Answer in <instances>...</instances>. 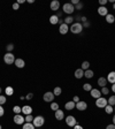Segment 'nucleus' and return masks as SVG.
Wrapping results in <instances>:
<instances>
[{
  "label": "nucleus",
  "instance_id": "72a5a7b5",
  "mask_svg": "<svg viewBox=\"0 0 115 129\" xmlns=\"http://www.w3.org/2000/svg\"><path fill=\"white\" fill-rule=\"evenodd\" d=\"M51 110L52 111H57L59 110V104L57 103H55V102H53V103H51Z\"/></svg>",
  "mask_w": 115,
  "mask_h": 129
},
{
  "label": "nucleus",
  "instance_id": "c03bdc74",
  "mask_svg": "<svg viewBox=\"0 0 115 129\" xmlns=\"http://www.w3.org/2000/svg\"><path fill=\"white\" fill-rule=\"evenodd\" d=\"M73 102H75V103H78V102H80V97H78V96H75L74 98H73Z\"/></svg>",
  "mask_w": 115,
  "mask_h": 129
},
{
  "label": "nucleus",
  "instance_id": "c85d7f7f",
  "mask_svg": "<svg viewBox=\"0 0 115 129\" xmlns=\"http://www.w3.org/2000/svg\"><path fill=\"white\" fill-rule=\"evenodd\" d=\"M13 112L15 113V114H21V113H22V107L15 105V106L13 107Z\"/></svg>",
  "mask_w": 115,
  "mask_h": 129
},
{
  "label": "nucleus",
  "instance_id": "7c9ffc66",
  "mask_svg": "<svg viewBox=\"0 0 115 129\" xmlns=\"http://www.w3.org/2000/svg\"><path fill=\"white\" fill-rule=\"evenodd\" d=\"M107 103H108V105H110V106H115V96H110L109 98L107 99Z\"/></svg>",
  "mask_w": 115,
  "mask_h": 129
},
{
  "label": "nucleus",
  "instance_id": "6e6d98bb",
  "mask_svg": "<svg viewBox=\"0 0 115 129\" xmlns=\"http://www.w3.org/2000/svg\"><path fill=\"white\" fill-rule=\"evenodd\" d=\"M1 91H3V90H1V88H0V95H1Z\"/></svg>",
  "mask_w": 115,
  "mask_h": 129
},
{
  "label": "nucleus",
  "instance_id": "2eb2a0df",
  "mask_svg": "<svg viewBox=\"0 0 115 129\" xmlns=\"http://www.w3.org/2000/svg\"><path fill=\"white\" fill-rule=\"evenodd\" d=\"M14 65H15L17 68H24V67H25L24 60H23V59H21V58H17L16 60H15V62H14Z\"/></svg>",
  "mask_w": 115,
  "mask_h": 129
},
{
  "label": "nucleus",
  "instance_id": "ea45409f",
  "mask_svg": "<svg viewBox=\"0 0 115 129\" xmlns=\"http://www.w3.org/2000/svg\"><path fill=\"white\" fill-rule=\"evenodd\" d=\"M32 98H33V94H31V92L25 96V99H28V100H30V99H32Z\"/></svg>",
  "mask_w": 115,
  "mask_h": 129
},
{
  "label": "nucleus",
  "instance_id": "c756f323",
  "mask_svg": "<svg viewBox=\"0 0 115 129\" xmlns=\"http://www.w3.org/2000/svg\"><path fill=\"white\" fill-rule=\"evenodd\" d=\"M105 112H106L107 114H112V113L114 112V107L110 106V105H107V106L105 107Z\"/></svg>",
  "mask_w": 115,
  "mask_h": 129
},
{
  "label": "nucleus",
  "instance_id": "6ab92c4d",
  "mask_svg": "<svg viewBox=\"0 0 115 129\" xmlns=\"http://www.w3.org/2000/svg\"><path fill=\"white\" fill-rule=\"evenodd\" d=\"M75 77H76L77 80H81L82 77H84V70L81 68L76 69V70H75Z\"/></svg>",
  "mask_w": 115,
  "mask_h": 129
},
{
  "label": "nucleus",
  "instance_id": "f3484780",
  "mask_svg": "<svg viewBox=\"0 0 115 129\" xmlns=\"http://www.w3.org/2000/svg\"><path fill=\"white\" fill-rule=\"evenodd\" d=\"M107 82L108 83H112V84H114L115 83V71H110L109 74L107 75Z\"/></svg>",
  "mask_w": 115,
  "mask_h": 129
},
{
  "label": "nucleus",
  "instance_id": "de8ad7c7",
  "mask_svg": "<svg viewBox=\"0 0 115 129\" xmlns=\"http://www.w3.org/2000/svg\"><path fill=\"white\" fill-rule=\"evenodd\" d=\"M74 129H83V127H82V126H80V124L77 123V124H76V126H75V127H74Z\"/></svg>",
  "mask_w": 115,
  "mask_h": 129
},
{
  "label": "nucleus",
  "instance_id": "c9c22d12",
  "mask_svg": "<svg viewBox=\"0 0 115 129\" xmlns=\"http://www.w3.org/2000/svg\"><path fill=\"white\" fill-rule=\"evenodd\" d=\"M6 50H7V52H12L14 50V45L13 44H8L7 46H6Z\"/></svg>",
  "mask_w": 115,
  "mask_h": 129
},
{
  "label": "nucleus",
  "instance_id": "603ef678",
  "mask_svg": "<svg viewBox=\"0 0 115 129\" xmlns=\"http://www.w3.org/2000/svg\"><path fill=\"white\" fill-rule=\"evenodd\" d=\"M81 17H82V16H80V15H77V16H76V17H74V19H76V20H77V21H78V20H81Z\"/></svg>",
  "mask_w": 115,
  "mask_h": 129
},
{
  "label": "nucleus",
  "instance_id": "37998d69",
  "mask_svg": "<svg viewBox=\"0 0 115 129\" xmlns=\"http://www.w3.org/2000/svg\"><path fill=\"white\" fill-rule=\"evenodd\" d=\"M90 22H89V21H86V22H84L83 23V29H84V28H90Z\"/></svg>",
  "mask_w": 115,
  "mask_h": 129
},
{
  "label": "nucleus",
  "instance_id": "3c124183",
  "mask_svg": "<svg viewBox=\"0 0 115 129\" xmlns=\"http://www.w3.org/2000/svg\"><path fill=\"white\" fill-rule=\"evenodd\" d=\"M27 3H29V4H33V3H35V0H27Z\"/></svg>",
  "mask_w": 115,
  "mask_h": 129
},
{
  "label": "nucleus",
  "instance_id": "4c0bfd02",
  "mask_svg": "<svg viewBox=\"0 0 115 129\" xmlns=\"http://www.w3.org/2000/svg\"><path fill=\"white\" fill-rule=\"evenodd\" d=\"M82 8H83V4L80 1V3H78V4H77V5H76V7H75V9H77V11H81V9H82Z\"/></svg>",
  "mask_w": 115,
  "mask_h": 129
},
{
  "label": "nucleus",
  "instance_id": "f03ea898",
  "mask_svg": "<svg viewBox=\"0 0 115 129\" xmlns=\"http://www.w3.org/2000/svg\"><path fill=\"white\" fill-rule=\"evenodd\" d=\"M15 60H16V58H15V55L12 52H7L4 55V62H5L6 65H12V63L15 62Z\"/></svg>",
  "mask_w": 115,
  "mask_h": 129
},
{
  "label": "nucleus",
  "instance_id": "8fccbe9b",
  "mask_svg": "<svg viewBox=\"0 0 115 129\" xmlns=\"http://www.w3.org/2000/svg\"><path fill=\"white\" fill-rule=\"evenodd\" d=\"M110 90H112L113 92L115 94V83H114V84H112V88H110Z\"/></svg>",
  "mask_w": 115,
  "mask_h": 129
},
{
  "label": "nucleus",
  "instance_id": "f704fd0d",
  "mask_svg": "<svg viewBox=\"0 0 115 129\" xmlns=\"http://www.w3.org/2000/svg\"><path fill=\"white\" fill-rule=\"evenodd\" d=\"M6 102H7V99H6V96H3V95H0V105H4Z\"/></svg>",
  "mask_w": 115,
  "mask_h": 129
},
{
  "label": "nucleus",
  "instance_id": "e433bc0d",
  "mask_svg": "<svg viewBox=\"0 0 115 129\" xmlns=\"http://www.w3.org/2000/svg\"><path fill=\"white\" fill-rule=\"evenodd\" d=\"M32 121H33V116L31 115V114L25 116V122H32Z\"/></svg>",
  "mask_w": 115,
  "mask_h": 129
},
{
  "label": "nucleus",
  "instance_id": "13d9d810",
  "mask_svg": "<svg viewBox=\"0 0 115 129\" xmlns=\"http://www.w3.org/2000/svg\"><path fill=\"white\" fill-rule=\"evenodd\" d=\"M114 112H115V106H114Z\"/></svg>",
  "mask_w": 115,
  "mask_h": 129
},
{
  "label": "nucleus",
  "instance_id": "f257e3e1",
  "mask_svg": "<svg viewBox=\"0 0 115 129\" xmlns=\"http://www.w3.org/2000/svg\"><path fill=\"white\" fill-rule=\"evenodd\" d=\"M69 30L73 33H75V35H78V33H81L83 31V24L81 22H74L71 24V27L69 28Z\"/></svg>",
  "mask_w": 115,
  "mask_h": 129
},
{
  "label": "nucleus",
  "instance_id": "09e8293b",
  "mask_svg": "<svg viewBox=\"0 0 115 129\" xmlns=\"http://www.w3.org/2000/svg\"><path fill=\"white\" fill-rule=\"evenodd\" d=\"M16 3L19 4V5H21V4H24V3H25V0H17Z\"/></svg>",
  "mask_w": 115,
  "mask_h": 129
},
{
  "label": "nucleus",
  "instance_id": "cd10ccee",
  "mask_svg": "<svg viewBox=\"0 0 115 129\" xmlns=\"http://www.w3.org/2000/svg\"><path fill=\"white\" fill-rule=\"evenodd\" d=\"M5 92H6V95H7V96H13L14 89L12 88V87H7V88L5 89Z\"/></svg>",
  "mask_w": 115,
  "mask_h": 129
},
{
  "label": "nucleus",
  "instance_id": "aec40b11",
  "mask_svg": "<svg viewBox=\"0 0 115 129\" xmlns=\"http://www.w3.org/2000/svg\"><path fill=\"white\" fill-rule=\"evenodd\" d=\"M107 78L106 77H99L98 78V85L99 87H101V88H104V87H106L107 85Z\"/></svg>",
  "mask_w": 115,
  "mask_h": 129
},
{
  "label": "nucleus",
  "instance_id": "0eeeda50",
  "mask_svg": "<svg viewBox=\"0 0 115 129\" xmlns=\"http://www.w3.org/2000/svg\"><path fill=\"white\" fill-rule=\"evenodd\" d=\"M54 94L53 92H51V91H47V92H45L44 96H43V99H44V102L46 103H53V100H54Z\"/></svg>",
  "mask_w": 115,
  "mask_h": 129
},
{
  "label": "nucleus",
  "instance_id": "dca6fc26",
  "mask_svg": "<svg viewBox=\"0 0 115 129\" xmlns=\"http://www.w3.org/2000/svg\"><path fill=\"white\" fill-rule=\"evenodd\" d=\"M49 7H51V9L54 12H56L57 9L60 8V3L57 1V0H53L52 3H51V5H49Z\"/></svg>",
  "mask_w": 115,
  "mask_h": 129
},
{
  "label": "nucleus",
  "instance_id": "412c9836",
  "mask_svg": "<svg viewBox=\"0 0 115 129\" xmlns=\"http://www.w3.org/2000/svg\"><path fill=\"white\" fill-rule=\"evenodd\" d=\"M105 17H106V22H107V23H114V22H115V16L113 15V14H109V13H108Z\"/></svg>",
  "mask_w": 115,
  "mask_h": 129
},
{
  "label": "nucleus",
  "instance_id": "393cba45",
  "mask_svg": "<svg viewBox=\"0 0 115 129\" xmlns=\"http://www.w3.org/2000/svg\"><path fill=\"white\" fill-rule=\"evenodd\" d=\"M22 129H36V127L33 126L32 122H25L22 126Z\"/></svg>",
  "mask_w": 115,
  "mask_h": 129
},
{
  "label": "nucleus",
  "instance_id": "4d7b16f0",
  "mask_svg": "<svg viewBox=\"0 0 115 129\" xmlns=\"http://www.w3.org/2000/svg\"><path fill=\"white\" fill-rule=\"evenodd\" d=\"M0 129H3V127H1V124H0Z\"/></svg>",
  "mask_w": 115,
  "mask_h": 129
},
{
  "label": "nucleus",
  "instance_id": "49530a36",
  "mask_svg": "<svg viewBox=\"0 0 115 129\" xmlns=\"http://www.w3.org/2000/svg\"><path fill=\"white\" fill-rule=\"evenodd\" d=\"M81 21H82V22L84 23V22H86V21H88V19H86L85 16H82V17H81Z\"/></svg>",
  "mask_w": 115,
  "mask_h": 129
},
{
  "label": "nucleus",
  "instance_id": "7ed1b4c3",
  "mask_svg": "<svg viewBox=\"0 0 115 129\" xmlns=\"http://www.w3.org/2000/svg\"><path fill=\"white\" fill-rule=\"evenodd\" d=\"M32 123H33V126H35L36 128H40V127H41V126H44V123H45V119H44V116L38 115V116H36V118H33Z\"/></svg>",
  "mask_w": 115,
  "mask_h": 129
},
{
  "label": "nucleus",
  "instance_id": "5701e85b",
  "mask_svg": "<svg viewBox=\"0 0 115 129\" xmlns=\"http://www.w3.org/2000/svg\"><path fill=\"white\" fill-rule=\"evenodd\" d=\"M84 76H85V78H92V77L94 76V73H93V70H91V69H88V70L84 71Z\"/></svg>",
  "mask_w": 115,
  "mask_h": 129
},
{
  "label": "nucleus",
  "instance_id": "a19ab883",
  "mask_svg": "<svg viewBox=\"0 0 115 129\" xmlns=\"http://www.w3.org/2000/svg\"><path fill=\"white\" fill-rule=\"evenodd\" d=\"M20 8V5L17 3H15V4H13V9L14 11H17V9Z\"/></svg>",
  "mask_w": 115,
  "mask_h": 129
},
{
  "label": "nucleus",
  "instance_id": "bb28decb",
  "mask_svg": "<svg viewBox=\"0 0 115 129\" xmlns=\"http://www.w3.org/2000/svg\"><path fill=\"white\" fill-rule=\"evenodd\" d=\"M53 94H54V96H60L62 94V89L60 87H55L54 90H53Z\"/></svg>",
  "mask_w": 115,
  "mask_h": 129
},
{
  "label": "nucleus",
  "instance_id": "473e14b6",
  "mask_svg": "<svg viewBox=\"0 0 115 129\" xmlns=\"http://www.w3.org/2000/svg\"><path fill=\"white\" fill-rule=\"evenodd\" d=\"M109 89L107 88V87H104V88H101V90H100V92H101V95H104V96H107V95L109 94Z\"/></svg>",
  "mask_w": 115,
  "mask_h": 129
},
{
  "label": "nucleus",
  "instance_id": "ddd939ff",
  "mask_svg": "<svg viewBox=\"0 0 115 129\" xmlns=\"http://www.w3.org/2000/svg\"><path fill=\"white\" fill-rule=\"evenodd\" d=\"M22 113L25 114V115H30L31 113H32V107L29 106V105H24V106H22Z\"/></svg>",
  "mask_w": 115,
  "mask_h": 129
},
{
  "label": "nucleus",
  "instance_id": "79ce46f5",
  "mask_svg": "<svg viewBox=\"0 0 115 129\" xmlns=\"http://www.w3.org/2000/svg\"><path fill=\"white\" fill-rule=\"evenodd\" d=\"M107 3H108V0H99V4H100V6H105Z\"/></svg>",
  "mask_w": 115,
  "mask_h": 129
},
{
  "label": "nucleus",
  "instance_id": "9d476101",
  "mask_svg": "<svg viewBox=\"0 0 115 129\" xmlns=\"http://www.w3.org/2000/svg\"><path fill=\"white\" fill-rule=\"evenodd\" d=\"M54 116H55V119H56L57 121H61V120H63V119H65V112H63V111H61L60 108H59L57 111H55Z\"/></svg>",
  "mask_w": 115,
  "mask_h": 129
},
{
  "label": "nucleus",
  "instance_id": "f8f14e48",
  "mask_svg": "<svg viewBox=\"0 0 115 129\" xmlns=\"http://www.w3.org/2000/svg\"><path fill=\"white\" fill-rule=\"evenodd\" d=\"M76 108L78 111H85L86 108H88V104L85 102H78V103H76Z\"/></svg>",
  "mask_w": 115,
  "mask_h": 129
},
{
  "label": "nucleus",
  "instance_id": "58836bf2",
  "mask_svg": "<svg viewBox=\"0 0 115 129\" xmlns=\"http://www.w3.org/2000/svg\"><path fill=\"white\" fill-rule=\"evenodd\" d=\"M5 114V110H4V107H3V105H0V118Z\"/></svg>",
  "mask_w": 115,
  "mask_h": 129
},
{
  "label": "nucleus",
  "instance_id": "a18cd8bd",
  "mask_svg": "<svg viewBox=\"0 0 115 129\" xmlns=\"http://www.w3.org/2000/svg\"><path fill=\"white\" fill-rule=\"evenodd\" d=\"M106 129H115V124H108V126L106 127Z\"/></svg>",
  "mask_w": 115,
  "mask_h": 129
},
{
  "label": "nucleus",
  "instance_id": "a878e982",
  "mask_svg": "<svg viewBox=\"0 0 115 129\" xmlns=\"http://www.w3.org/2000/svg\"><path fill=\"white\" fill-rule=\"evenodd\" d=\"M89 67H90V62L89 61H83L82 62V66H81V69H83V70H88Z\"/></svg>",
  "mask_w": 115,
  "mask_h": 129
},
{
  "label": "nucleus",
  "instance_id": "a211bd4d",
  "mask_svg": "<svg viewBox=\"0 0 115 129\" xmlns=\"http://www.w3.org/2000/svg\"><path fill=\"white\" fill-rule=\"evenodd\" d=\"M75 107H76V103L75 102H67L66 105H65V108H66L67 111H71V110H74Z\"/></svg>",
  "mask_w": 115,
  "mask_h": 129
},
{
  "label": "nucleus",
  "instance_id": "6e6552de",
  "mask_svg": "<svg viewBox=\"0 0 115 129\" xmlns=\"http://www.w3.org/2000/svg\"><path fill=\"white\" fill-rule=\"evenodd\" d=\"M66 123H67V126H68V127H73V128H74V127L76 126L78 122H77L76 119H75L73 115H68L66 118Z\"/></svg>",
  "mask_w": 115,
  "mask_h": 129
},
{
  "label": "nucleus",
  "instance_id": "20e7f679",
  "mask_svg": "<svg viewBox=\"0 0 115 129\" xmlns=\"http://www.w3.org/2000/svg\"><path fill=\"white\" fill-rule=\"evenodd\" d=\"M62 11H63V13H66L67 15H71L75 11V7L71 5L70 3H68V4H65V5L62 6Z\"/></svg>",
  "mask_w": 115,
  "mask_h": 129
},
{
  "label": "nucleus",
  "instance_id": "2f4dec72",
  "mask_svg": "<svg viewBox=\"0 0 115 129\" xmlns=\"http://www.w3.org/2000/svg\"><path fill=\"white\" fill-rule=\"evenodd\" d=\"M92 89L93 88H92V85H91L90 83H85V84L83 85V90L84 91H91Z\"/></svg>",
  "mask_w": 115,
  "mask_h": 129
},
{
  "label": "nucleus",
  "instance_id": "39448f33",
  "mask_svg": "<svg viewBox=\"0 0 115 129\" xmlns=\"http://www.w3.org/2000/svg\"><path fill=\"white\" fill-rule=\"evenodd\" d=\"M107 105H108V103H107V99L105 98V97H100V98L97 99V102H96L97 107H99V108H105Z\"/></svg>",
  "mask_w": 115,
  "mask_h": 129
},
{
  "label": "nucleus",
  "instance_id": "4468645a",
  "mask_svg": "<svg viewBox=\"0 0 115 129\" xmlns=\"http://www.w3.org/2000/svg\"><path fill=\"white\" fill-rule=\"evenodd\" d=\"M98 14L101 15V16H106L107 14H108V8H107L106 6H100L98 8Z\"/></svg>",
  "mask_w": 115,
  "mask_h": 129
},
{
  "label": "nucleus",
  "instance_id": "1a4fd4ad",
  "mask_svg": "<svg viewBox=\"0 0 115 129\" xmlns=\"http://www.w3.org/2000/svg\"><path fill=\"white\" fill-rule=\"evenodd\" d=\"M69 31V25L66 24V23H63V24L60 25V28H59V32L61 33V35H67Z\"/></svg>",
  "mask_w": 115,
  "mask_h": 129
},
{
  "label": "nucleus",
  "instance_id": "864d4df0",
  "mask_svg": "<svg viewBox=\"0 0 115 129\" xmlns=\"http://www.w3.org/2000/svg\"><path fill=\"white\" fill-rule=\"evenodd\" d=\"M113 124H115V114H114V116H113Z\"/></svg>",
  "mask_w": 115,
  "mask_h": 129
},
{
  "label": "nucleus",
  "instance_id": "4be33fe9",
  "mask_svg": "<svg viewBox=\"0 0 115 129\" xmlns=\"http://www.w3.org/2000/svg\"><path fill=\"white\" fill-rule=\"evenodd\" d=\"M74 21H75V19L73 16H71V15H68V16L66 17V19L63 20V22L66 23V24H73V23H74Z\"/></svg>",
  "mask_w": 115,
  "mask_h": 129
},
{
  "label": "nucleus",
  "instance_id": "9b49d317",
  "mask_svg": "<svg viewBox=\"0 0 115 129\" xmlns=\"http://www.w3.org/2000/svg\"><path fill=\"white\" fill-rule=\"evenodd\" d=\"M90 94H91V97H92V98H96V99L100 98V97L102 96L100 90H98V89H92V90L90 91Z\"/></svg>",
  "mask_w": 115,
  "mask_h": 129
},
{
  "label": "nucleus",
  "instance_id": "b1692460",
  "mask_svg": "<svg viewBox=\"0 0 115 129\" xmlns=\"http://www.w3.org/2000/svg\"><path fill=\"white\" fill-rule=\"evenodd\" d=\"M49 23H51V24H57V23H59V17L56 16V15H52V16L49 17Z\"/></svg>",
  "mask_w": 115,
  "mask_h": 129
},
{
  "label": "nucleus",
  "instance_id": "423d86ee",
  "mask_svg": "<svg viewBox=\"0 0 115 129\" xmlns=\"http://www.w3.org/2000/svg\"><path fill=\"white\" fill-rule=\"evenodd\" d=\"M15 124H19V126H23L25 123V118H23L21 114H15L13 118Z\"/></svg>",
  "mask_w": 115,
  "mask_h": 129
},
{
  "label": "nucleus",
  "instance_id": "5fc2aeb1",
  "mask_svg": "<svg viewBox=\"0 0 115 129\" xmlns=\"http://www.w3.org/2000/svg\"><path fill=\"white\" fill-rule=\"evenodd\" d=\"M20 98H21V100H24V99H25V97H24V96H21V97H20Z\"/></svg>",
  "mask_w": 115,
  "mask_h": 129
}]
</instances>
